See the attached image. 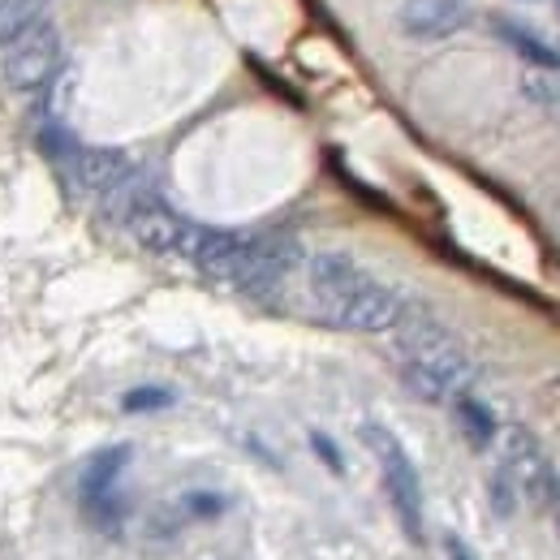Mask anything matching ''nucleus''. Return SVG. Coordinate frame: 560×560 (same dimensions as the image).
Instances as JSON below:
<instances>
[{
	"label": "nucleus",
	"mask_w": 560,
	"mask_h": 560,
	"mask_svg": "<svg viewBox=\"0 0 560 560\" xmlns=\"http://www.w3.org/2000/svg\"><path fill=\"white\" fill-rule=\"evenodd\" d=\"M397 350H401V380L410 393L427 406H448L457 393H470L475 384V362L462 350V341L419 306H401L397 319Z\"/></svg>",
	"instance_id": "obj_1"
},
{
	"label": "nucleus",
	"mask_w": 560,
	"mask_h": 560,
	"mask_svg": "<svg viewBox=\"0 0 560 560\" xmlns=\"http://www.w3.org/2000/svg\"><path fill=\"white\" fill-rule=\"evenodd\" d=\"M306 280H311V298L319 302V311L350 332H393L401 319L406 302L341 250L311 255Z\"/></svg>",
	"instance_id": "obj_2"
},
{
	"label": "nucleus",
	"mask_w": 560,
	"mask_h": 560,
	"mask_svg": "<svg viewBox=\"0 0 560 560\" xmlns=\"http://www.w3.org/2000/svg\"><path fill=\"white\" fill-rule=\"evenodd\" d=\"M362 440H366V448L375 453V462H380V470H384V488H388V500H393V509H397L406 535L419 544L422 539V483H419L415 462H410V453H406L401 440H397L388 427H380V422H366V427H362Z\"/></svg>",
	"instance_id": "obj_3"
},
{
	"label": "nucleus",
	"mask_w": 560,
	"mask_h": 560,
	"mask_svg": "<svg viewBox=\"0 0 560 560\" xmlns=\"http://www.w3.org/2000/svg\"><path fill=\"white\" fill-rule=\"evenodd\" d=\"M66 61V35L57 22H39L31 35H22L13 48H4V78L13 91H39L48 86Z\"/></svg>",
	"instance_id": "obj_4"
},
{
	"label": "nucleus",
	"mask_w": 560,
	"mask_h": 560,
	"mask_svg": "<svg viewBox=\"0 0 560 560\" xmlns=\"http://www.w3.org/2000/svg\"><path fill=\"white\" fill-rule=\"evenodd\" d=\"M500 470L517 483L522 495H530V500H552V491H557V475H552L544 448H539L535 435L522 431V427H509V431H504V444H500Z\"/></svg>",
	"instance_id": "obj_5"
},
{
	"label": "nucleus",
	"mask_w": 560,
	"mask_h": 560,
	"mask_svg": "<svg viewBox=\"0 0 560 560\" xmlns=\"http://www.w3.org/2000/svg\"><path fill=\"white\" fill-rule=\"evenodd\" d=\"M70 164L78 186L91 190V195H113L135 177V160L126 151H117V147H78V155Z\"/></svg>",
	"instance_id": "obj_6"
},
{
	"label": "nucleus",
	"mask_w": 560,
	"mask_h": 560,
	"mask_svg": "<svg viewBox=\"0 0 560 560\" xmlns=\"http://www.w3.org/2000/svg\"><path fill=\"white\" fill-rule=\"evenodd\" d=\"M470 0H406L401 31L415 39H448L470 22Z\"/></svg>",
	"instance_id": "obj_7"
},
{
	"label": "nucleus",
	"mask_w": 560,
	"mask_h": 560,
	"mask_svg": "<svg viewBox=\"0 0 560 560\" xmlns=\"http://www.w3.org/2000/svg\"><path fill=\"white\" fill-rule=\"evenodd\" d=\"M126 462H130V448H126V444L100 448V453L86 462V470H82V504H86V500H100V495H113V483H117V475L126 470Z\"/></svg>",
	"instance_id": "obj_8"
},
{
	"label": "nucleus",
	"mask_w": 560,
	"mask_h": 560,
	"mask_svg": "<svg viewBox=\"0 0 560 560\" xmlns=\"http://www.w3.org/2000/svg\"><path fill=\"white\" fill-rule=\"evenodd\" d=\"M52 0H0V48H13L39 22H48Z\"/></svg>",
	"instance_id": "obj_9"
},
{
	"label": "nucleus",
	"mask_w": 560,
	"mask_h": 560,
	"mask_svg": "<svg viewBox=\"0 0 560 560\" xmlns=\"http://www.w3.org/2000/svg\"><path fill=\"white\" fill-rule=\"evenodd\" d=\"M448 406H453V419L462 427V435H466L475 448H488L491 440H495V431H500L488 406H483L479 397H470V393H457Z\"/></svg>",
	"instance_id": "obj_10"
},
{
	"label": "nucleus",
	"mask_w": 560,
	"mask_h": 560,
	"mask_svg": "<svg viewBox=\"0 0 560 560\" xmlns=\"http://www.w3.org/2000/svg\"><path fill=\"white\" fill-rule=\"evenodd\" d=\"M495 31H500V35H504V39H509V44H513V48H517V52H522V57H526V61H530L535 70H560V57H557V52H552V48H544V44H539L535 35H526L522 26L495 22Z\"/></svg>",
	"instance_id": "obj_11"
},
{
	"label": "nucleus",
	"mask_w": 560,
	"mask_h": 560,
	"mask_svg": "<svg viewBox=\"0 0 560 560\" xmlns=\"http://www.w3.org/2000/svg\"><path fill=\"white\" fill-rule=\"evenodd\" d=\"M522 95L539 108H560V70H530L522 73Z\"/></svg>",
	"instance_id": "obj_12"
},
{
	"label": "nucleus",
	"mask_w": 560,
	"mask_h": 560,
	"mask_svg": "<svg viewBox=\"0 0 560 560\" xmlns=\"http://www.w3.org/2000/svg\"><path fill=\"white\" fill-rule=\"evenodd\" d=\"M488 495H491V509H495V517H513L517 513V500H522V491H517V483L495 466L488 479Z\"/></svg>",
	"instance_id": "obj_13"
},
{
	"label": "nucleus",
	"mask_w": 560,
	"mask_h": 560,
	"mask_svg": "<svg viewBox=\"0 0 560 560\" xmlns=\"http://www.w3.org/2000/svg\"><path fill=\"white\" fill-rule=\"evenodd\" d=\"M130 415H142V410H164V406H173V393L168 388H135V393H126V401H121Z\"/></svg>",
	"instance_id": "obj_14"
},
{
	"label": "nucleus",
	"mask_w": 560,
	"mask_h": 560,
	"mask_svg": "<svg viewBox=\"0 0 560 560\" xmlns=\"http://www.w3.org/2000/svg\"><path fill=\"white\" fill-rule=\"evenodd\" d=\"M311 444H315V453H319V457H324V462H328L337 475L346 470V462H341V453L332 448V440H328V435H319V431H315V435H311Z\"/></svg>",
	"instance_id": "obj_15"
},
{
	"label": "nucleus",
	"mask_w": 560,
	"mask_h": 560,
	"mask_svg": "<svg viewBox=\"0 0 560 560\" xmlns=\"http://www.w3.org/2000/svg\"><path fill=\"white\" fill-rule=\"evenodd\" d=\"M444 552H448V560H479L470 548H466V539H462V535H444Z\"/></svg>",
	"instance_id": "obj_16"
},
{
	"label": "nucleus",
	"mask_w": 560,
	"mask_h": 560,
	"mask_svg": "<svg viewBox=\"0 0 560 560\" xmlns=\"http://www.w3.org/2000/svg\"><path fill=\"white\" fill-rule=\"evenodd\" d=\"M552 504H557V522H560V483H557V491H552Z\"/></svg>",
	"instance_id": "obj_17"
}]
</instances>
